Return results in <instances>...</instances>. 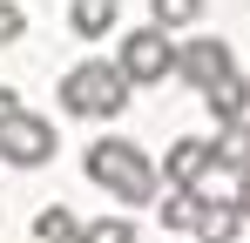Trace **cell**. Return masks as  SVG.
Listing matches in <instances>:
<instances>
[{
	"label": "cell",
	"instance_id": "5bb4252c",
	"mask_svg": "<svg viewBox=\"0 0 250 243\" xmlns=\"http://www.w3.org/2000/svg\"><path fill=\"white\" fill-rule=\"evenodd\" d=\"M196 14H203V0H156V27H169V34L189 27Z\"/></svg>",
	"mask_w": 250,
	"mask_h": 243
},
{
	"label": "cell",
	"instance_id": "9a60e30c",
	"mask_svg": "<svg viewBox=\"0 0 250 243\" xmlns=\"http://www.w3.org/2000/svg\"><path fill=\"white\" fill-rule=\"evenodd\" d=\"M21 34H27V14H21L14 0H0V47H7V40H21Z\"/></svg>",
	"mask_w": 250,
	"mask_h": 243
},
{
	"label": "cell",
	"instance_id": "277c9868",
	"mask_svg": "<svg viewBox=\"0 0 250 243\" xmlns=\"http://www.w3.org/2000/svg\"><path fill=\"white\" fill-rule=\"evenodd\" d=\"M54 156V122H41V115H21L0 128V162H14V169H41V162Z\"/></svg>",
	"mask_w": 250,
	"mask_h": 243
},
{
	"label": "cell",
	"instance_id": "7a4b0ae2",
	"mask_svg": "<svg viewBox=\"0 0 250 243\" xmlns=\"http://www.w3.org/2000/svg\"><path fill=\"white\" fill-rule=\"evenodd\" d=\"M128 95H135V81L122 75V61H82V68H68L61 75V108L82 122H108L128 108Z\"/></svg>",
	"mask_w": 250,
	"mask_h": 243
},
{
	"label": "cell",
	"instance_id": "30bf717a",
	"mask_svg": "<svg viewBox=\"0 0 250 243\" xmlns=\"http://www.w3.org/2000/svg\"><path fill=\"white\" fill-rule=\"evenodd\" d=\"M115 14H122V0H68V27H75L82 40L108 34V27H115Z\"/></svg>",
	"mask_w": 250,
	"mask_h": 243
},
{
	"label": "cell",
	"instance_id": "8992f818",
	"mask_svg": "<svg viewBox=\"0 0 250 243\" xmlns=\"http://www.w3.org/2000/svg\"><path fill=\"white\" fill-rule=\"evenodd\" d=\"M209 169H216V135H176L169 156H163V176L176 189H196Z\"/></svg>",
	"mask_w": 250,
	"mask_h": 243
},
{
	"label": "cell",
	"instance_id": "e0dca14e",
	"mask_svg": "<svg viewBox=\"0 0 250 243\" xmlns=\"http://www.w3.org/2000/svg\"><path fill=\"white\" fill-rule=\"evenodd\" d=\"M237 202H244V216H250V169L237 176Z\"/></svg>",
	"mask_w": 250,
	"mask_h": 243
},
{
	"label": "cell",
	"instance_id": "6da1fadb",
	"mask_svg": "<svg viewBox=\"0 0 250 243\" xmlns=\"http://www.w3.org/2000/svg\"><path fill=\"white\" fill-rule=\"evenodd\" d=\"M82 169H88V182H95V189L122 196L128 209L163 196V169L142 156L128 135H102V142H88V149H82Z\"/></svg>",
	"mask_w": 250,
	"mask_h": 243
},
{
	"label": "cell",
	"instance_id": "3957f363",
	"mask_svg": "<svg viewBox=\"0 0 250 243\" xmlns=\"http://www.w3.org/2000/svg\"><path fill=\"white\" fill-rule=\"evenodd\" d=\"M122 75L135 81V88H156V81H169L176 75V40H169V27H135V34H122Z\"/></svg>",
	"mask_w": 250,
	"mask_h": 243
},
{
	"label": "cell",
	"instance_id": "4fadbf2b",
	"mask_svg": "<svg viewBox=\"0 0 250 243\" xmlns=\"http://www.w3.org/2000/svg\"><path fill=\"white\" fill-rule=\"evenodd\" d=\"M75 243H135V223L128 216H95V223H82Z\"/></svg>",
	"mask_w": 250,
	"mask_h": 243
},
{
	"label": "cell",
	"instance_id": "9c48e42d",
	"mask_svg": "<svg viewBox=\"0 0 250 243\" xmlns=\"http://www.w3.org/2000/svg\"><path fill=\"white\" fill-rule=\"evenodd\" d=\"M244 223H250L244 202L209 196V202H203V223H196V243H237V230H244Z\"/></svg>",
	"mask_w": 250,
	"mask_h": 243
},
{
	"label": "cell",
	"instance_id": "2e32d148",
	"mask_svg": "<svg viewBox=\"0 0 250 243\" xmlns=\"http://www.w3.org/2000/svg\"><path fill=\"white\" fill-rule=\"evenodd\" d=\"M14 115H21V95H14V88H0V128H7Z\"/></svg>",
	"mask_w": 250,
	"mask_h": 243
},
{
	"label": "cell",
	"instance_id": "5b68a950",
	"mask_svg": "<svg viewBox=\"0 0 250 243\" xmlns=\"http://www.w3.org/2000/svg\"><path fill=\"white\" fill-rule=\"evenodd\" d=\"M230 68H237V54H230L216 34H196L189 47H176V75H183V88H196V95H203V88H216Z\"/></svg>",
	"mask_w": 250,
	"mask_h": 243
},
{
	"label": "cell",
	"instance_id": "52a82bcc",
	"mask_svg": "<svg viewBox=\"0 0 250 243\" xmlns=\"http://www.w3.org/2000/svg\"><path fill=\"white\" fill-rule=\"evenodd\" d=\"M203 101H209V115L223 122H250V81H244V68H230V75L216 81V88H203Z\"/></svg>",
	"mask_w": 250,
	"mask_h": 243
},
{
	"label": "cell",
	"instance_id": "8fae6325",
	"mask_svg": "<svg viewBox=\"0 0 250 243\" xmlns=\"http://www.w3.org/2000/svg\"><path fill=\"white\" fill-rule=\"evenodd\" d=\"M34 237H41V243H75V237H82V223H75L68 202H47L41 216H34Z\"/></svg>",
	"mask_w": 250,
	"mask_h": 243
},
{
	"label": "cell",
	"instance_id": "ba28073f",
	"mask_svg": "<svg viewBox=\"0 0 250 243\" xmlns=\"http://www.w3.org/2000/svg\"><path fill=\"white\" fill-rule=\"evenodd\" d=\"M203 189H176V182H169V196L156 202V209H163V230L169 237H196V223H203Z\"/></svg>",
	"mask_w": 250,
	"mask_h": 243
},
{
	"label": "cell",
	"instance_id": "7c38bea8",
	"mask_svg": "<svg viewBox=\"0 0 250 243\" xmlns=\"http://www.w3.org/2000/svg\"><path fill=\"white\" fill-rule=\"evenodd\" d=\"M216 162H223V169H237V176L250 169V122H230V128L216 135Z\"/></svg>",
	"mask_w": 250,
	"mask_h": 243
}]
</instances>
